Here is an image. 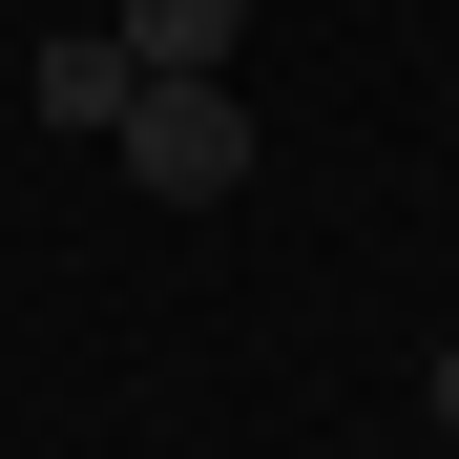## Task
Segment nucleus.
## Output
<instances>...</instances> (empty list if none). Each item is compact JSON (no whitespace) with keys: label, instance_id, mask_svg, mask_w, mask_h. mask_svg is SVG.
I'll list each match as a JSON object with an SVG mask.
<instances>
[{"label":"nucleus","instance_id":"obj_4","mask_svg":"<svg viewBox=\"0 0 459 459\" xmlns=\"http://www.w3.org/2000/svg\"><path fill=\"white\" fill-rule=\"evenodd\" d=\"M438 438H459V334H438Z\"/></svg>","mask_w":459,"mask_h":459},{"label":"nucleus","instance_id":"obj_3","mask_svg":"<svg viewBox=\"0 0 459 459\" xmlns=\"http://www.w3.org/2000/svg\"><path fill=\"white\" fill-rule=\"evenodd\" d=\"M230 42H251V0H126V63L146 84H230Z\"/></svg>","mask_w":459,"mask_h":459},{"label":"nucleus","instance_id":"obj_1","mask_svg":"<svg viewBox=\"0 0 459 459\" xmlns=\"http://www.w3.org/2000/svg\"><path fill=\"white\" fill-rule=\"evenodd\" d=\"M126 188L146 209H230V188H251V105H230V84H126Z\"/></svg>","mask_w":459,"mask_h":459},{"label":"nucleus","instance_id":"obj_2","mask_svg":"<svg viewBox=\"0 0 459 459\" xmlns=\"http://www.w3.org/2000/svg\"><path fill=\"white\" fill-rule=\"evenodd\" d=\"M126 84H146V63H126V22H63V42L22 63V105H42V126H84V146L126 126Z\"/></svg>","mask_w":459,"mask_h":459}]
</instances>
